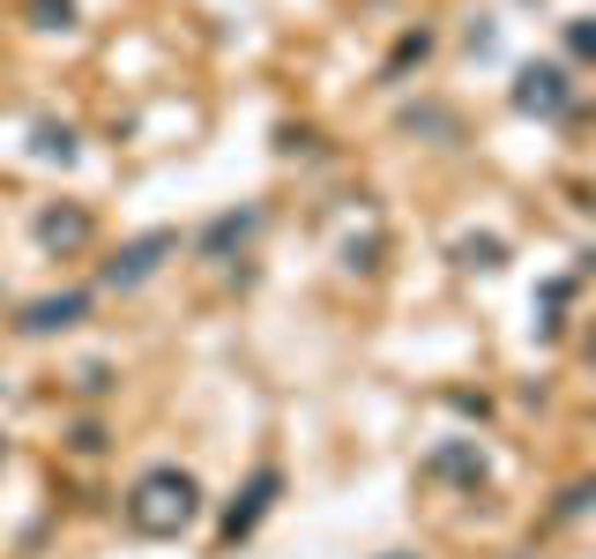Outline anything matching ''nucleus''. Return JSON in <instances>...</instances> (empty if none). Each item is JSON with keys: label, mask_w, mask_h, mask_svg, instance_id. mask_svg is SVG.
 Here are the masks:
<instances>
[{"label": "nucleus", "mask_w": 596, "mask_h": 559, "mask_svg": "<svg viewBox=\"0 0 596 559\" xmlns=\"http://www.w3.org/2000/svg\"><path fill=\"white\" fill-rule=\"evenodd\" d=\"M522 105H545V112H552V105H567V83H559L552 68H529V75H522Z\"/></svg>", "instance_id": "7ed1b4c3"}, {"label": "nucleus", "mask_w": 596, "mask_h": 559, "mask_svg": "<svg viewBox=\"0 0 596 559\" xmlns=\"http://www.w3.org/2000/svg\"><path fill=\"white\" fill-rule=\"evenodd\" d=\"M187 515H194V485H187V477L157 471L142 492H134V522H142V530H179Z\"/></svg>", "instance_id": "f257e3e1"}, {"label": "nucleus", "mask_w": 596, "mask_h": 559, "mask_svg": "<svg viewBox=\"0 0 596 559\" xmlns=\"http://www.w3.org/2000/svg\"><path fill=\"white\" fill-rule=\"evenodd\" d=\"M171 239H142V247H128V254L112 261V284H134V276H150L157 269V254H165Z\"/></svg>", "instance_id": "f03ea898"}, {"label": "nucleus", "mask_w": 596, "mask_h": 559, "mask_svg": "<svg viewBox=\"0 0 596 559\" xmlns=\"http://www.w3.org/2000/svg\"><path fill=\"white\" fill-rule=\"evenodd\" d=\"M75 313H83V299H60V306H38V313H31V329H68V321H75Z\"/></svg>", "instance_id": "20e7f679"}]
</instances>
